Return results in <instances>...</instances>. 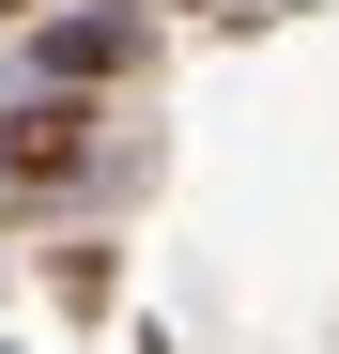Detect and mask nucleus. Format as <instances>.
Wrapping results in <instances>:
<instances>
[{
  "label": "nucleus",
  "mask_w": 339,
  "mask_h": 354,
  "mask_svg": "<svg viewBox=\"0 0 339 354\" xmlns=\"http://www.w3.org/2000/svg\"><path fill=\"white\" fill-rule=\"evenodd\" d=\"M93 139H108V93L46 77L0 108V201H46V185H93Z\"/></svg>",
  "instance_id": "obj_1"
},
{
  "label": "nucleus",
  "mask_w": 339,
  "mask_h": 354,
  "mask_svg": "<svg viewBox=\"0 0 339 354\" xmlns=\"http://www.w3.org/2000/svg\"><path fill=\"white\" fill-rule=\"evenodd\" d=\"M139 62H154V16H139V0L31 16V77H77V93H108V77H139Z\"/></svg>",
  "instance_id": "obj_2"
},
{
  "label": "nucleus",
  "mask_w": 339,
  "mask_h": 354,
  "mask_svg": "<svg viewBox=\"0 0 339 354\" xmlns=\"http://www.w3.org/2000/svg\"><path fill=\"white\" fill-rule=\"evenodd\" d=\"M46 308H62V324H108V308H124V262H108V247H46Z\"/></svg>",
  "instance_id": "obj_3"
},
{
  "label": "nucleus",
  "mask_w": 339,
  "mask_h": 354,
  "mask_svg": "<svg viewBox=\"0 0 339 354\" xmlns=\"http://www.w3.org/2000/svg\"><path fill=\"white\" fill-rule=\"evenodd\" d=\"M170 16H232V0H170Z\"/></svg>",
  "instance_id": "obj_4"
},
{
  "label": "nucleus",
  "mask_w": 339,
  "mask_h": 354,
  "mask_svg": "<svg viewBox=\"0 0 339 354\" xmlns=\"http://www.w3.org/2000/svg\"><path fill=\"white\" fill-rule=\"evenodd\" d=\"M139 354H170V339H139Z\"/></svg>",
  "instance_id": "obj_5"
}]
</instances>
